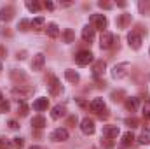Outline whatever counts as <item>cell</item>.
<instances>
[{
  "label": "cell",
  "mask_w": 150,
  "mask_h": 149,
  "mask_svg": "<svg viewBox=\"0 0 150 149\" xmlns=\"http://www.w3.org/2000/svg\"><path fill=\"white\" fill-rule=\"evenodd\" d=\"M33 95V88H25V86H16L14 90H12V97L14 98H18V102L21 100V102H25L26 98H30Z\"/></svg>",
  "instance_id": "1"
},
{
  "label": "cell",
  "mask_w": 150,
  "mask_h": 149,
  "mask_svg": "<svg viewBox=\"0 0 150 149\" xmlns=\"http://www.w3.org/2000/svg\"><path fill=\"white\" fill-rule=\"evenodd\" d=\"M107 25H108V19L105 18V14H93V16H91V27H93L94 30L105 32Z\"/></svg>",
  "instance_id": "2"
},
{
  "label": "cell",
  "mask_w": 150,
  "mask_h": 149,
  "mask_svg": "<svg viewBox=\"0 0 150 149\" xmlns=\"http://www.w3.org/2000/svg\"><path fill=\"white\" fill-rule=\"evenodd\" d=\"M75 62H77V65H80V67H86V65H89L91 62H93V53L91 51H79L77 54H75Z\"/></svg>",
  "instance_id": "3"
},
{
  "label": "cell",
  "mask_w": 150,
  "mask_h": 149,
  "mask_svg": "<svg viewBox=\"0 0 150 149\" xmlns=\"http://www.w3.org/2000/svg\"><path fill=\"white\" fill-rule=\"evenodd\" d=\"M113 44H115V35L112 32H103L101 37H100V46L101 49H110Z\"/></svg>",
  "instance_id": "4"
},
{
  "label": "cell",
  "mask_w": 150,
  "mask_h": 149,
  "mask_svg": "<svg viewBox=\"0 0 150 149\" xmlns=\"http://www.w3.org/2000/svg\"><path fill=\"white\" fill-rule=\"evenodd\" d=\"M80 130L82 133L86 135H93L96 132V125H94V119H89V117H84L82 123H80Z\"/></svg>",
  "instance_id": "5"
},
{
  "label": "cell",
  "mask_w": 150,
  "mask_h": 149,
  "mask_svg": "<svg viewBox=\"0 0 150 149\" xmlns=\"http://www.w3.org/2000/svg\"><path fill=\"white\" fill-rule=\"evenodd\" d=\"M129 69V63H119V65H115L112 69V77L113 79H122V77H126L127 75V70Z\"/></svg>",
  "instance_id": "6"
},
{
  "label": "cell",
  "mask_w": 150,
  "mask_h": 149,
  "mask_svg": "<svg viewBox=\"0 0 150 149\" xmlns=\"http://www.w3.org/2000/svg\"><path fill=\"white\" fill-rule=\"evenodd\" d=\"M142 34L140 32H131L129 35H127V42H129V47H133V49H140L142 47Z\"/></svg>",
  "instance_id": "7"
},
{
  "label": "cell",
  "mask_w": 150,
  "mask_h": 149,
  "mask_svg": "<svg viewBox=\"0 0 150 149\" xmlns=\"http://www.w3.org/2000/svg\"><path fill=\"white\" fill-rule=\"evenodd\" d=\"M47 90H49V93H51V95H59V93H61V84H59V81H58L54 75H51V77H49Z\"/></svg>",
  "instance_id": "8"
},
{
  "label": "cell",
  "mask_w": 150,
  "mask_h": 149,
  "mask_svg": "<svg viewBox=\"0 0 150 149\" xmlns=\"http://www.w3.org/2000/svg\"><path fill=\"white\" fill-rule=\"evenodd\" d=\"M51 139H52L54 142H65V140H68V130H65V128H56V130L52 132Z\"/></svg>",
  "instance_id": "9"
},
{
  "label": "cell",
  "mask_w": 150,
  "mask_h": 149,
  "mask_svg": "<svg viewBox=\"0 0 150 149\" xmlns=\"http://www.w3.org/2000/svg\"><path fill=\"white\" fill-rule=\"evenodd\" d=\"M120 133V130H119V126H113V125H107V126H103V137L105 139H117V135Z\"/></svg>",
  "instance_id": "10"
},
{
  "label": "cell",
  "mask_w": 150,
  "mask_h": 149,
  "mask_svg": "<svg viewBox=\"0 0 150 149\" xmlns=\"http://www.w3.org/2000/svg\"><path fill=\"white\" fill-rule=\"evenodd\" d=\"M44 65H45V56H44V53H37V54L33 56V60H32V69H33V70H42Z\"/></svg>",
  "instance_id": "11"
},
{
  "label": "cell",
  "mask_w": 150,
  "mask_h": 149,
  "mask_svg": "<svg viewBox=\"0 0 150 149\" xmlns=\"http://www.w3.org/2000/svg\"><path fill=\"white\" fill-rule=\"evenodd\" d=\"M89 109H91L93 112H103V111H107L105 100H103V98H94V100L89 104Z\"/></svg>",
  "instance_id": "12"
},
{
  "label": "cell",
  "mask_w": 150,
  "mask_h": 149,
  "mask_svg": "<svg viewBox=\"0 0 150 149\" xmlns=\"http://www.w3.org/2000/svg\"><path fill=\"white\" fill-rule=\"evenodd\" d=\"M138 107H140V100L136 97H127L126 98V109L129 112H136Z\"/></svg>",
  "instance_id": "13"
},
{
  "label": "cell",
  "mask_w": 150,
  "mask_h": 149,
  "mask_svg": "<svg viewBox=\"0 0 150 149\" xmlns=\"http://www.w3.org/2000/svg\"><path fill=\"white\" fill-rule=\"evenodd\" d=\"M12 16H14V9H12L11 5L0 9V19H2V21H11Z\"/></svg>",
  "instance_id": "14"
},
{
  "label": "cell",
  "mask_w": 150,
  "mask_h": 149,
  "mask_svg": "<svg viewBox=\"0 0 150 149\" xmlns=\"http://www.w3.org/2000/svg\"><path fill=\"white\" fill-rule=\"evenodd\" d=\"M82 39H84L86 42H91V40L94 39V28H93L91 25H86V27L82 28Z\"/></svg>",
  "instance_id": "15"
},
{
  "label": "cell",
  "mask_w": 150,
  "mask_h": 149,
  "mask_svg": "<svg viewBox=\"0 0 150 149\" xmlns=\"http://www.w3.org/2000/svg\"><path fill=\"white\" fill-rule=\"evenodd\" d=\"M47 105H49V100L45 98V97H40V98H37L35 102H33V109L35 111H45L47 109Z\"/></svg>",
  "instance_id": "16"
},
{
  "label": "cell",
  "mask_w": 150,
  "mask_h": 149,
  "mask_svg": "<svg viewBox=\"0 0 150 149\" xmlns=\"http://www.w3.org/2000/svg\"><path fill=\"white\" fill-rule=\"evenodd\" d=\"M105 69H107V63H105L103 60H98V62L94 63V67H93V74H94V77H100V75L105 72Z\"/></svg>",
  "instance_id": "17"
},
{
  "label": "cell",
  "mask_w": 150,
  "mask_h": 149,
  "mask_svg": "<svg viewBox=\"0 0 150 149\" xmlns=\"http://www.w3.org/2000/svg\"><path fill=\"white\" fill-rule=\"evenodd\" d=\"M65 111H67L65 105H59V104H58V105L52 107V111H51V117H52V119H59L61 116H65Z\"/></svg>",
  "instance_id": "18"
},
{
  "label": "cell",
  "mask_w": 150,
  "mask_h": 149,
  "mask_svg": "<svg viewBox=\"0 0 150 149\" xmlns=\"http://www.w3.org/2000/svg\"><path fill=\"white\" fill-rule=\"evenodd\" d=\"M138 142L143 144V146H149L150 144V130L149 128H143V130H142V133H140V137H138Z\"/></svg>",
  "instance_id": "19"
},
{
  "label": "cell",
  "mask_w": 150,
  "mask_h": 149,
  "mask_svg": "<svg viewBox=\"0 0 150 149\" xmlns=\"http://www.w3.org/2000/svg\"><path fill=\"white\" fill-rule=\"evenodd\" d=\"M131 23V14H120L119 19H117V25L119 28H127V25Z\"/></svg>",
  "instance_id": "20"
},
{
  "label": "cell",
  "mask_w": 150,
  "mask_h": 149,
  "mask_svg": "<svg viewBox=\"0 0 150 149\" xmlns=\"http://www.w3.org/2000/svg\"><path fill=\"white\" fill-rule=\"evenodd\" d=\"M45 30H47V35H49L51 39H56L58 35H59V28H58V25H56V23H49Z\"/></svg>",
  "instance_id": "21"
},
{
  "label": "cell",
  "mask_w": 150,
  "mask_h": 149,
  "mask_svg": "<svg viewBox=\"0 0 150 149\" xmlns=\"http://www.w3.org/2000/svg\"><path fill=\"white\" fill-rule=\"evenodd\" d=\"M32 126L37 128V130H42V128L45 126V119H44L42 116H35V117L32 119Z\"/></svg>",
  "instance_id": "22"
},
{
  "label": "cell",
  "mask_w": 150,
  "mask_h": 149,
  "mask_svg": "<svg viewBox=\"0 0 150 149\" xmlns=\"http://www.w3.org/2000/svg\"><path fill=\"white\" fill-rule=\"evenodd\" d=\"M65 77H67V81H70V82H79V74L75 72V70H72V69H68V70H65Z\"/></svg>",
  "instance_id": "23"
},
{
  "label": "cell",
  "mask_w": 150,
  "mask_h": 149,
  "mask_svg": "<svg viewBox=\"0 0 150 149\" xmlns=\"http://www.w3.org/2000/svg\"><path fill=\"white\" fill-rule=\"evenodd\" d=\"M133 140H134V135H133L131 132H126V133L122 135V144H124V146H131Z\"/></svg>",
  "instance_id": "24"
},
{
  "label": "cell",
  "mask_w": 150,
  "mask_h": 149,
  "mask_svg": "<svg viewBox=\"0 0 150 149\" xmlns=\"http://www.w3.org/2000/svg\"><path fill=\"white\" fill-rule=\"evenodd\" d=\"M63 35H65V42H67V44H72V42L75 40V34H74V30H72V28H67Z\"/></svg>",
  "instance_id": "25"
},
{
  "label": "cell",
  "mask_w": 150,
  "mask_h": 149,
  "mask_svg": "<svg viewBox=\"0 0 150 149\" xmlns=\"http://www.w3.org/2000/svg\"><path fill=\"white\" fill-rule=\"evenodd\" d=\"M11 146H12L14 149H21L23 146H25V139H21V137H16V139H12Z\"/></svg>",
  "instance_id": "26"
},
{
  "label": "cell",
  "mask_w": 150,
  "mask_h": 149,
  "mask_svg": "<svg viewBox=\"0 0 150 149\" xmlns=\"http://www.w3.org/2000/svg\"><path fill=\"white\" fill-rule=\"evenodd\" d=\"M28 27H32V21H28V19H21V21H19V25H18V28H19V30H23V32L30 30Z\"/></svg>",
  "instance_id": "27"
},
{
  "label": "cell",
  "mask_w": 150,
  "mask_h": 149,
  "mask_svg": "<svg viewBox=\"0 0 150 149\" xmlns=\"http://www.w3.org/2000/svg\"><path fill=\"white\" fill-rule=\"evenodd\" d=\"M26 7H28L32 12H38V9H40V4H38V2H32V0H28V2H26Z\"/></svg>",
  "instance_id": "28"
},
{
  "label": "cell",
  "mask_w": 150,
  "mask_h": 149,
  "mask_svg": "<svg viewBox=\"0 0 150 149\" xmlns=\"http://www.w3.org/2000/svg\"><path fill=\"white\" fill-rule=\"evenodd\" d=\"M44 23H45V19H44L42 16H38V18H35V19L32 21V28H40Z\"/></svg>",
  "instance_id": "29"
},
{
  "label": "cell",
  "mask_w": 150,
  "mask_h": 149,
  "mask_svg": "<svg viewBox=\"0 0 150 149\" xmlns=\"http://www.w3.org/2000/svg\"><path fill=\"white\" fill-rule=\"evenodd\" d=\"M143 117L150 119V100H147L145 105H143Z\"/></svg>",
  "instance_id": "30"
},
{
  "label": "cell",
  "mask_w": 150,
  "mask_h": 149,
  "mask_svg": "<svg viewBox=\"0 0 150 149\" xmlns=\"http://www.w3.org/2000/svg\"><path fill=\"white\" fill-rule=\"evenodd\" d=\"M11 77H12V79H23V81H26V75L23 74V72H19V74H18L16 70H12V72H11Z\"/></svg>",
  "instance_id": "31"
},
{
  "label": "cell",
  "mask_w": 150,
  "mask_h": 149,
  "mask_svg": "<svg viewBox=\"0 0 150 149\" xmlns=\"http://www.w3.org/2000/svg\"><path fill=\"white\" fill-rule=\"evenodd\" d=\"M19 112H21V116H26L28 114V105L25 102H19Z\"/></svg>",
  "instance_id": "32"
},
{
  "label": "cell",
  "mask_w": 150,
  "mask_h": 149,
  "mask_svg": "<svg viewBox=\"0 0 150 149\" xmlns=\"http://www.w3.org/2000/svg\"><path fill=\"white\" fill-rule=\"evenodd\" d=\"M9 148H11V142H9L7 139L0 137V149H9Z\"/></svg>",
  "instance_id": "33"
},
{
  "label": "cell",
  "mask_w": 150,
  "mask_h": 149,
  "mask_svg": "<svg viewBox=\"0 0 150 149\" xmlns=\"http://www.w3.org/2000/svg\"><path fill=\"white\" fill-rule=\"evenodd\" d=\"M9 107H11V105H9V102H5V100H2V102H0V112H7V111H9Z\"/></svg>",
  "instance_id": "34"
},
{
  "label": "cell",
  "mask_w": 150,
  "mask_h": 149,
  "mask_svg": "<svg viewBox=\"0 0 150 149\" xmlns=\"http://www.w3.org/2000/svg\"><path fill=\"white\" fill-rule=\"evenodd\" d=\"M126 125H127V126H131V128H134V126L138 125V121H136L134 117H127V119H126Z\"/></svg>",
  "instance_id": "35"
},
{
  "label": "cell",
  "mask_w": 150,
  "mask_h": 149,
  "mask_svg": "<svg viewBox=\"0 0 150 149\" xmlns=\"http://www.w3.org/2000/svg\"><path fill=\"white\" fill-rule=\"evenodd\" d=\"M98 5H100L101 9H110V7H112V4H110V2H105V0H100Z\"/></svg>",
  "instance_id": "36"
},
{
  "label": "cell",
  "mask_w": 150,
  "mask_h": 149,
  "mask_svg": "<svg viewBox=\"0 0 150 149\" xmlns=\"http://www.w3.org/2000/svg\"><path fill=\"white\" fill-rule=\"evenodd\" d=\"M44 7H45V9H49V11H52V9H54V4H52V2H49V0H45V2H44Z\"/></svg>",
  "instance_id": "37"
},
{
  "label": "cell",
  "mask_w": 150,
  "mask_h": 149,
  "mask_svg": "<svg viewBox=\"0 0 150 149\" xmlns=\"http://www.w3.org/2000/svg\"><path fill=\"white\" fill-rule=\"evenodd\" d=\"M101 142L105 144V148H107V149H112L113 148V144L110 142V139H105V140H101Z\"/></svg>",
  "instance_id": "38"
},
{
  "label": "cell",
  "mask_w": 150,
  "mask_h": 149,
  "mask_svg": "<svg viewBox=\"0 0 150 149\" xmlns=\"http://www.w3.org/2000/svg\"><path fill=\"white\" fill-rule=\"evenodd\" d=\"M9 128H12V130H16V128H18V123L11 119V121H9Z\"/></svg>",
  "instance_id": "39"
},
{
  "label": "cell",
  "mask_w": 150,
  "mask_h": 149,
  "mask_svg": "<svg viewBox=\"0 0 150 149\" xmlns=\"http://www.w3.org/2000/svg\"><path fill=\"white\" fill-rule=\"evenodd\" d=\"M77 123V116H72L70 119H68V125H75Z\"/></svg>",
  "instance_id": "40"
},
{
  "label": "cell",
  "mask_w": 150,
  "mask_h": 149,
  "mask_svg": "<svg viewBox=\"0 0 150 149\" xmlns=\"http://www.w3.org/2000/svg\"><path fill=\"white\" fill-rule=\"evenodd\" d=\"M30 149H42V148H40V146H32Z\"/></svg>",
  "instance_id": "41"
},
{
  "label": "cell",
  "mask_w": 150,
  "mask_h": 149,
  "mask_svg": "<svg viewBox=\"0 0 150 149\" xmlns=\"http://www.w3.org/2000/svg\"><path fill=\"white\" fill-rule=\"evenodd\" d=\"M2 100H4V98H2V93H0V102H2Z\"/></svg>",
  "instance_id": "42"
},
{
  "label": "cell",
  "mask_w": 150,
  "mask_h": 149,
  "mask_svg": "<svg viewBox=\"0 0 150 149\" xmlns=\"http://www.w3.org/2000/svg\"><path fill=\"white\" fill-rule=\"evenodd\" d=\"M0 70H2V63H0Z\"/></svg>",
  "instance_id": "43"
}]
</instances>
